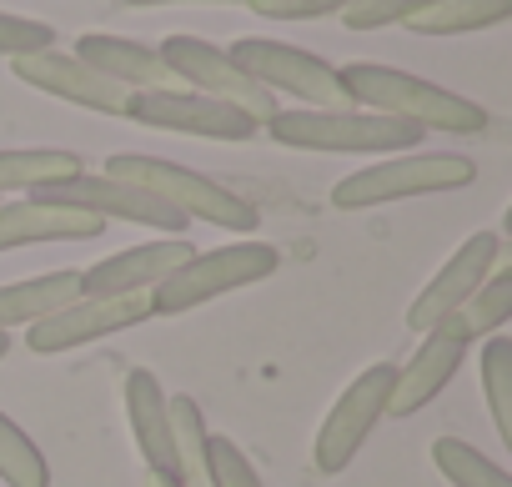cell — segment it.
Here are the masks:
<instances>
[{"mask_svg": "<svg viewBox=\"0 0 512 487\" xmlns=\"http://www.w3.org/2000/svg\"><path fill=\"white\" fill-rule=\"evenodd\" d=\"M146 487H176V482H161V477H146Z\"/></svg>", "mask_w": 512, "mask_h": 487, "instance_id": "obj_33", "label": "cell"}, {"mask_svg": "<svg viewBox=\"0 0 512 487\" xmlns=\"http://www.w3.org/2000/svg\"><path fill=\"white\" fill-rule=\"evenodd\" d=\"M507 317H512V267H492V277H487L452 317H442L432 332L447 337V342L472 347V337H492Z\"/></svg>", "mask_w": 512, "mask_h": 487, "instance_id": "obj_20", "label": "cell"}, {"mask_svg": "<svg viewBox=\"0 0 512 487\" xmlns=\"http://www.w3.org/2000/svg\"><path fill=\"white\" fill-rule=\"evenodd\" d=\"M121 392H126V422H131L136 452L146 462V477L176 482V442H171V397H166V387L156 382V372L131 367Z\"/></svg>", "mask_w": 512, "mask_h": 487, "instance_id": "obj_15", "label": "cell"}, {"mask_svg": "<svg viewBox=\"0 0 512 487\" xmlns=\"http://www.w3.org/2000/svg\"><path fill=\"white\" fill-rule=\"evenodd\" d=\"M512 16V0H437L407 21L412 36H472L487 26H502Z\"/></svg>", "mask_w": 512, "mask_h": 487, "instance_id": "obj_21", "label": "cell"}, {"mask_svg": "<svg viewBox=\"0 0 512 487\" xmlns=\"http://www.w3.org/2000/svg\"><path fill=\"white\" fill-rule=\"evenodd\" d=\"M0 357H11V332H0Z\"/></svg>", "mask_w": 512, "mask_h": 487, "instance_id": "obj_32", "label": "cell"}, {"mask_svg": "<svg viewBox=\"0 0 512 487\" xmlns=\"http://www.w3.org/2000/svg\"><path fill=\"white\" fill-rule=\"evenodd\" d=\"M262 131L277 146L292 151H327V156H397V151H417L422 146V126L382 116V111H362V106H332V111H277L262 121Z\"/></svg>", "mask_w": 512, "mask_h": 487, "instance_id": "obj_2", "label": "cell"}, {"mask_svg": "<svg viewBox=\"0 0 512 487\" xmlns=\"http://www.w3.org/2000/svg\"><path fill=\"white\" fill-rule=\"evenodd\" d=\"M397 367L392 362H372L362 377H352V387L332 402V412L322 417L317 437H312V467L322 477H337L352 467V457L362 452V442L372 437V427L387 417V397H392Z\"/></svg>", "mask_w": 512, "mask_h": 487, "instance_id": "obj_8", "label": "cell"}, {"mask_svg": "<svg viewBox=\"0 0 512 487\" xmlns=\"http://www.w3.org/2000/svg\"><path fill=\"white\" fill-rule=\"evenodd\" d=\"M482 392L502 442H512V337H487L482 347Z\"/></svg>", "mask_w": 512, "mask_h": 487, "instance_id": "obj_26", "label": "cell"}, {"mask_svg": "<svg viewBox=\"0 0 512 487\" xmlns=\"http://www.w3.org/2000/svg\"><path fill=\"white\" fill-rule=\"evenodd\" d=\"M0 482L6 487H51V462L46 452L26 437L21 422L0 412Z\"/></svg>", "mask_w": 512, "mask_h": 487, "instance_id": "obj_25", "label": "cell"}, {"mask_svg": "<svg viewBox=\"0 0 512 487\" xmlns=\"http://www.w3.org/2000/svg\"><path fill=\"white\" fill-rule=\"evenodd\" d=\"M31 201H46V206H71V211H86V216H101V221H131V226H151L161 236H181L191 221L181 211H171L161 196L131 186V181H116L106 171H76L66 181H46L36 191H26Z\"/></svg>", "mask_w": 512, "mask_h": 487, "instance_id": "obj_7", "label": "cell"}, {"mask_svg": "<svg viewBox=\"0 0 512 487\" xmlns=\"http://www.w3.org/2000/svg\"><path fill=\"white\" fill-rule=\"evenodd\" d=\"M136 11H151V6H186V0H126ZM206 6H246V0H206Z\"/></svg>", "mask_w": 512, "mask_h": 487, "instance_id": "obj_31", "label": "cell"}, {"mask_svg": "<svg viewBox=\"0 0 512 487\" xmlns=\"http://www.w3.org/2000/svg\"><path fill=\"white\" fill-rule=\"evenodd\" d=\"M206 417L191 397H171V442H176V487H211L206 482Z\"/></svg>", "mask_w": 512, "mask_h": 487, "instance_id": "obj_23", "label": "cell"}, {"mask_svg": "<svg viewBox=\"0 0 512 487\" xmlns=\"http://www.w3.org/2000/svg\"><path fill=\"white\" fill-rule=\"evenodd\" d=\"M492 267H512L507 236H502V231H472L462 247L437 267V277L417 292V302H412V312H407V327L427 337L442 317H452V312L492 277Z\"/></svg>", "mask_w": 512, "mask_h": 487, "instance_id": "obj_10", "label": "cell"}, {"mask_svg": "<svg viewBox=\"0 0 512 487\" xmlns=\"http://www.w3.org/2000/svg\"><path fill=\"white\" fill-rule=\"evenodd\" d=\"M246 6L267 21H322V16H342L352 0H246Z\"/></svg>", "mask_w": 512, "mask_h": 487, "instance_id": "obj_30", "label": "cell"}, {"mask_svg": "<svg viewBox=\"0 0 512 487\" xmlns=\"http://www.w3.org/2000/svg\"><path fill=\"white\" fill-rule=\"evenodd\" d=\"M156 51H161L166 71H171L186 91H201V96H211V101H226V106L246 111L256 126L282 111L272 91H262L221 46H211V41H201V36H186V31H181V36H166Z\"/></svg>", "mask_w": 512, "mask_h": 487, "instance_id": "obj_9", "label": "cell"}, {"mask_svg": "<svg viewBox=\"0 0 512 487\" xmlns=\"http://www.w3.org/2000/svg\"><path fill=\"white\" fill-rule=\"evenodd\" d=\"M277 267H282V252L272 247V241H256V236L226 241V247H216V252H191L151 292V317H181V312H191L201 302H216L226 292L267 282Z\"/></svg>", "mask_w": 512, "mask_h": 487, "instance_id": "obj_4", "label": "cell"}, {"mask_svg": "<svg viewBox=\"0 0 512 487\" xmlns=\"http://www.w3.org/2000/svg\"><path fill=\"white\" fill-rule=\"evenodd\" d=\"M146 317H151V292H136V297H76L71 307L31 322L26 327V347L36 357L76 352V347L101 342L111 332H126V327H136Z\"/></svg>", "mask_w": 512, "mask_h": 487, "instance_id": "obj_12", "label": "cell"}, {"mask_svg": "<svg viewBox=\"0 0 512 487\" xmlns=\"http://www.w3.org/2000/svg\"><path fill=\"white\" fill-rule=\"evenodd\" d=\"M226 56L262 86V91H282V96H297L302 106L312 111H332V106H352L347 91H342V76L332 61L302 51V46H287V41H272V36H241L226 46Z\"/></svg>", "mask_w": 512, "mask_h": 487, "instance_id": "obj_6", "label": "cell"}, {"mask_svg": "<svg viewBox=\"0 0 512 487\" xmlns=\"http://www.w3.org/2000/svg\"><path fill=\"white\" fill-rule=\"evenodd\" d=\"M51 46H56V31L46 21L0 11V56L6 61H21V56H36V51H51Z\"/></svg>", "mask_w": 512, "mask_h": 487, "instance_id": "obj_29", "label": "cell"}, {"mask_svg": "<svg viewBox=\"0 0 512 487\" xmlns=\"http://www.w3.org/2000/svg\"><path fill=\"white\" fill-rule=\"evenodd\" d=\"M11 76L26 81L31 91H46V96L71 101V106H86V111H96V116H126V101H131L126 86L96 76L86 61H76L71 51H56V46L11 61Z\"/></svg>", "mask_w": 512, "mask_h": 487, "instance_id": "obj_13", "label": "cell"}, {"mask_svg": "<svg viewBox=\"0 0 512 487\" xmlns=\"http://www.w3.org/2000/svg\"><path fill=\"white\" fill-rule=\"evenodd\" d=\"M432 467L452 482V487H512L507 467H497L487 452H477L462 437H432Z\"/></svg>", "mask_w": 512, "mask_h": 487, "instance_id": "obj_24", "label": "cell"}, {"mask_svg": "<svg viewBox=\"0 0 512 487\" xmlns=\"http://www.w3.org/2000/svg\"><path fill=\"white\" fill-rule=\"evenodd\" d=\"M76 61H86L96 76L126 86V91H181V81L166 71L156 46H141L131 36H111V31H86L71 51Z\"/></svg>", "mask_w": 512, "mask_h": 487, "instance_id": "obj_16", "label": "cell"}, {"mask_svg": "<svg viewBox=\"0 0 512 487\" xmlns=\"http://www.w3.org/2000/svg\"><path fill=\"white\" fill-rule=\"evenodd\" d=\"M106 176L131 181V186L161 196L186 221H206V226H221L231 236H251L256 226H262V211H256L246 196H236L231 186H221V181H211V176H201L191 166H176L166 156L121 151V156H106Z\"/></svg>", "mask_w": 512, "mask_h": 487, "instance_id": "obj_3", "label": "cell"}, {"mask_svg": "<svg viewBox=\"0 0 512 487\" xmlns=\"http://www.w3.org/2000/svg\"><path fill=\"white\" fill-rule=\"evenodd\" d=\"M437 6V0H352L342 11L347 31H382V26H407L417 11Z\"/></svg>", "mask_w": 512, "mask_h": 487, "instance_id": "obj_28", "label": "cell"}, {"mask_svg": "<svg viewBox=\"0 0 512 487\" xmlns=\"http://www.w3.org/2000/svg\"><path fill=\"white\" fill-rule=\"evenodd\" d=\"M86 171V161L76 151H56V146H36V151H0V191H36L46 181H66Z\"/></svg>", "mask_w": 512, "mask_h": 487, "instance_id": "obj_22", "label": "cell"}, {"mask_svg": "<svg viewBox=\"0 0 512 487\" xmlns=\"http://www.w3.org/2000/svg\"><path fill=\"white\" fill-rule=\"evenodd\" d=\"M81 297V272H41V277H21L0 287V332L11 327H31L61 307H71Z\"/></svg>", "mask_w": 512, "mask_h": 487, "instance_id": "obj_19", "label": "cell"}, {"mask_svg": "<svg viewBox=\"0 0 512 487\" xmlns=\"http://www.w3.org/2000/svg\"><path fill=\"white\" fill-rule=\"evenodd\" d=\"M462 357H467L462 342H447V337L427 332L422 347L412 352V362L397 367V382H392V397H387V417H417V412L457 377Z\"/></svg>", "mask_w": 512, "mask_h": 487, "instance_id": "obj_18", "label": "cell"}, {"mask_svg": "<svg viewBox=\"0 0 512 487\" xmlns=\"http://www.w3.org/2000/svg\"><path fill=\"white\" fill-rule=\"evenodd\" d=\"M337 76H342L347 101L362 111H382V116L412 121L422 131H447V136L487 131V106H477L472 96H457L427 76H412V71H397L382 61H352Z\"/></svg>", "mask_w": 512, "mask_h": 487, "instance_id": "obj_1", "label": "cell"}, {"mask_svg": "<svg viewBox=\"0 0 512 487\" xmlns=\"http://www.w3.org/2000/svg\"><path fill=\"white\" fill-rule=\"evenodd\" d=\"M477 181L472 156L462 151H412V156H387L372 161L332 186L337 211H362L382 201H407V196H437V191H462Z\"/></svg>", "mask_w": 512, "mask_h": 487, "instance_id": "obj_5", "label": "cell"}, {"mask_svg": "<svg viewBox=\"0 0 512 487\" xmlns=\"http://www.w3.org/2000/svg\"><path fill=\"white\" fill-rule=\"evenodd\" d=\"M206 482L211 487H267L262 477H256L251 457L231 442V437H206Z\"/></svg>", "mask_w": 512, "mask_h": 487, "instance_id": "obj_27", "label": "cell"}, {"mask_svg": "<svg viewBox=\"0 0 512 487\" xmlns=\"http://www.w3.org/2000/svg\"><path fill=\"white\" fill-rule=\"evenodd\" d=\"M106 221L71 211V206H46V201H6L0 206V252L16 247H41V241H91L101 236Z\"/></svg>", "mask_w": 512, "mask_h": 487, "instance_id": "obj_17", "label": "cell"}, {"mask_svg": "<svg viewBox=\"0 0 512 487\" xmlns=\"http://www.w3.org/2000/svg\"><path fill=\"white\" fill-rule=\"evenodd\" d=\"M126 121L151 126V131H176V136H201V141H251L256 126L246 111L211 101L201 91H131L126 101Z\"/></svg>", "mask_w": 512, "mask_h": 487, "instance_id": "obj_11", "label": "cell"}, {"mask_svg": "<svg viewBox=\"0 0 512 487\" xmlns=\"http://www.w3.org/2000/svg\"><path fill=\"white\" fill-rule=\"evenodd\" d=\"M196 247L186 236H156L141 247L111 252L96 267L81 272V297H136V292H156Z\"/></svg>", "mask_w": 512, "mask_h": 487, "instance_id": "obj_14", "label": "cell"}]
</instances>
